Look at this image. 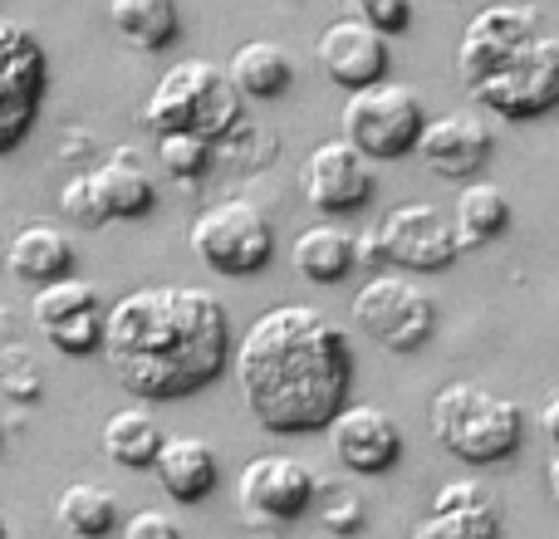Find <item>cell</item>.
I'll list each match as a JSON object with an SVG mask.
<instances>
[{
    "mask_svg": "<svg viewBox=\"0 0 559 539\" xmlns=\"http://www.w3.org/2000/svg\"><path fill=\"white\" fill-rule=\"evenodd\" d=\"M5 270L25 285H49V279H64L74 270V241H69L59 226L35 221L25 231H15V241L5 245Z\"/></svg>",
    "mask_w": 559,
    "mask_h": 539,
    "instance_id": "44dd1931",
    "label": "cell"
},
{
    "mask_svg": "<svg viewBox=\"0 0 559 539\" xmlns=\"http://www.w3.org/2000/svg\"><path fill=\"white\" fill-rule=\"evenodd\" d=\"M348 314H354V324L364 328L373 344H383L388 354H397V358L427 348L437 334V299L427 295L417 279L388 275V270L364 279V289L354 295Z\"/></svg>",
    "mask_w": 559,
    "mask_h": 539,
    "instance_id": "5b68a950",
    "label": "cell"
},
{
    "mask_svg": "<svg viewBox=\"0 0 559 539\" xmlns=\"http://www.w3.org/2000/svg\"><path fill=\"white\" fill-rule=\"evenodd\" d=\"M432 436L466 466H501L525 446V412L481 383H447L432 397Z\"/></svg>",
    "mask_w": 559,
    "mask_h": 539,
    "instance_id": "277c9868",
    "label": "cell"
},
{
    "mask_svg": "<svg viewBox=\"0 0 559 539\" xmlns=\"http://www.w3.org/2000/svg\"><path fill=\"white\" fill-rule=\"evenodd\" d=\"M535 35H540V15L525 5H491L481 15H472V25L462 29V45H456V74H462V84L476 88L481 79H491Z\"/></svg>",
    "mask_w": 559,
    "mask_h": 539,
    "instance_id": "5bb4252c",
    "label": "cell"
},
{
    "mask_svg": "<svg viewBox=\"0 0 559 539\" xmlns=\"http://www.w3.org/2000/svg\"><path fill=\"white\" fill-rule=\"evenodd\" d=\"M427 108L407 84H368L348 94L344 104V137L368 163H393L407 157L423 137Z\"/></svg>",
    "mask_w": 559,
    "mask_h": 539,
    "instance_id": "52a82bcc",
    "label": "cell"
},
{
    "mask_svg": "<svg viewBox=\"0 0 559 539\" xmlns=\"http://www.w3.org/2000/svg\"><path fill=\"white\" fill-rule=\"evenodd\" d=\"M289 261H295L299 279H309V285H338L354 270V236L334 221H319L309 231H299Z\"/></svg>",
    "mask_w": 559,
    "mask_h": 539,
    "instance_id": "d4e9b609",
    "label": "cell"
},
{
    "mask_svg": "<svg viewBox=\"0 0 559 539\" xmlns=\"http://www.w3.org/2000/svg\"><path fill=\"white\" fill-rule=\"evenodd\" d=\"M299 192L314 212L324 216H348L378 192V172L348 137H329L299 167Z\"/></svg>",
    "mask_w": 559,
    "mask_h": 539,
    "instance_id": "7c38bea8",
    "label": "cell"
},
{
    "mask_svg": "<svg viewBox=\"0 0 559 539\" xmlns=\"http://www.w3.org/2000/svg\"><path fill=\"white\" fill-rule=\"evenodd\" d=\"M88 182L108 221H138L157 206V182L138 147H114L98 167H88Z\"/></svg>",
    "mask_w": 559,
    "mask_h": 539,
    "instance_id": "d6986e66",
    "label": "cell"
},
{
    "mask_svg": "<svg viewBox=\"0 0 559 539\" xmlns=\"http://www.w3.org/2000/svg\"><path fill=\"white\" fill-rule=\"evenodd\" d=\"M226 74H231V84L241 88V98L271 104V98H285L289 84H295V59H289L275 39H251V45H241L231 55Z\"/></svg>",
    "mask_w": 559,
    "mask_h": 539,
    "instance_id": "603a6c76",
    "label": "cell"
},
{
    "mask_svg": "<svg viewBox=\"0 0 559 539\" xmlns=\"http://www.w3.org/2000/svg\"><path fill=\"white\" fill-rule=\"evenodd\" d=\"M251 417L275 436L329 432L354 393V344L314 304H275L231 354Z\"/></svg>",
    "mask_w": 559,
    "mask_h": 539,
    "instance_id": "6da1fadb",
    "label": "cell"
},
{
    "mask_svg": "<svg viewBox=\"0 0 559 539\" xmlns=\"http://www.w3.org/2000/svg\"><path fill=\"white\" fill-rule=\"evenodd\" d=\"M143 123L153 133H197L226 143L246 123V98L222 64L212 59H182L153 84L143 104Z\"/></svg>",
    "mask_w": 559,
    "mask_h": 539,
    "instance_id": "3957f363",
    "label": "cell"
},
{
    "mask_svg": "<svg viewBox=\"0 0 559 539\" xmlns=\"http://www.w3.org/2000/svg\"><path fill=\"white\" fill-rule=\"evenodd\" d=\"M540 432L545 436H550V446H555V452H559V393L550 397V403H545L540 407Z\"/></svg>",
    "mask_w": 559,
    "mask_h": 539,
    "instance_id": "e575fe53",
    "label": "cell"
},
{
    "mask_svg": "<svg viewBox=\"0 0 559 539\" xmlns=\"http://www.w3.org/2000/svg\"><path fill=\"white\" fill-rule=\"evenodd\" d=\"M49 88V55L39 35L0 15V157L29 137Z\"/></svg>",
    "mask_w": 559,
    "mask_h": 539,
    "instance_id": "ba28073f",
    "label": "cell"
},
{
    "mask_svg": "<svg viewBox=\"0 0 559 539\" xmlns=\"http://www.w3.org/2000/svg\"><path fill=\"white\" fill-rule=\"evenodd\" d=\"M319 525H324L329 535H364V525H368V505L358 501L354 491H329L324 495V505H319Z\"/></svg>",
    "mask_w": 559,
    "mask_h": 539,
    "instance_id": "f546056e",
    "label": "cell"
},
{
    "mask_svg": "<svg viewBox=\"0 0 559 539\" xmlns=\"http://www.w3.org/2000/svg\"><path fill=\"white\" fill-rule=\"evenodd\" d=\"M314 59L329 74V84H338L344 94H358V88H368V84H383L388 64H393V55H388V35L368 29L364 20H354V15L334 20V25L319 35Z\"/></svg>",
    "mask_w": 559,
    "mask_h": 539,
    "instance_id": "e0dca14e",
    "label": "cell"
},
{
    "mask_svg": "<svg viewBox=\"0 0 559 539\" xmlns=\"http://www.w3.org/2000/svg\"><path fill=\"white\" fill-rule=\"evenodd\" d=\"M157 163L167 167V177L177 182H197V177L212 172L216 163V143L197 133H157Z\"/></svg>",
    "mask_w": 559,
    "mask_h": 539,
    "instance_id": "83f0119b",
    "label": "cell"
},
{
    "mask_svg": "<svg viewBox=\"0 0 559 539\" xmlns=\"http://www.w3.org/2000/svg\"><path fill=\"white\" fill-rule=\"evenodd\" d=\"M378 236H383L388 265L407 270V275H437V270L456 265V255H462L452 216L427 202L393 206V212L383 216V226H378Z\"/></svg>",
    "mask_w": 559,
    "mask_h": 539,
    "instance_id": "4fadbf2b",
    "label": "cell"
},
{
    "mask_svg": "<svg viewBox=\"0 0 559 539\" xmlns=\"http://www.w3.org/2000/svg\"><path fill=\"white\" fill-rule=\"evenodd\" d=\"M354 265H388V251H383V236H378V226H368L364 236H354Z\"/></svg>",
    "mask_w": 559,
    "mask_h": 539,
    "instance_id": "836d02e7",
    "label": "cell"
},
{
    "mask_svg": "<svg viewBox=\"0 0 559 539\" xmlns=\"http://www.w3.org/2000/svg\"><path fill=\"white\" fill-rule=\"evenodd\" d=\"M329 442L338 466H348L354 476H388L403 462V427L373 403H348L329 422Z\"/></svg>",
    "mask_w": 559,
    "mask_h": 539,
    "instance_id": "2e32d148",
    "label": "cell"
},
{
    "mask_svg": "<svg viewBox=\"0 0 559 539\" xmlns=\"http://www.w3.org/2000/svg\"><path fill=\"white\" fill-rule=\"evenodd\" d=\"M413 539H501V505L491 486L452 481L432 495V511L413 525Z\"/></svg>",
    "mask_w": 559,
    "mask_h": 539,
    "instance_id": "ac0fdd59",
    "label": "cell"
},
{
    "mask_svg": "<svg viewBox=\"0 0 559 539\" xmlns=\"http://www.w3.org/2000/svg\"><path fill=\"white\" fill-rule=\"evenodd\" d=\"M476 104H486V113L496 118H515L531 123L559 108V39L555 35H535L511 64H501L491 79L472 88Z\"/></svg>",
    "mask_w": 559,
    "mask_h": 539,
    "instance_id": "9c48e42d",
    "label": "cell"
},
{
    "mask_svg": "<svg viewBox=\"0 0 559 539\" xmlns=\"http://www.w3.org/2000/svg\"><path fill=\"white\" fill-rule=\"evenodd\" d=\"M59 212L69 216L74 226H104V206H98L94 196V182H88V172H74L64 187H59Z\"/></svg>",
    "mask_w": 559,
    "mask_h": 539,
    "instance_id": "1f68e13d",
    "label": "cell"
},
{
    "mask_svg": "<svg viewBox=\"0 0 559 539\" xmlns=\"http://www.w3.org/2000/svg\"><path fill=\"white\" fill-rule=\"evenodd\" d=\"M246 530H251V539H280L285 525H275V520H246Z\"/></svg>",
    "mask_w": 559,
    "mask_h": 539,
    "instance_id": "d590c367",
    "label": "cell"
},
{
    "mask_svg": "<svg viewBox=\"0 0 559 539\" xmlns=\"http://www.w3.org/2000/svg\"><path fill=\"white\" fill-rule=\"evenodd\" d=\"M319 501V481L305 462L295 456H255L246 462L241 481H236V505L241 520H275L295 525L299 515H309V505Z\"/></svg>",
    "mask_w": 559,
    "mask_h": 539,
    "instance_id": "8fae6325",
    "label": "cell"
},
{
    "mask_svg": "<svg viewBox=\"0 0 559 539\" xmlns=\"http://www.w3.org/2000/svg\"><path fill=\"white\" fill-rule=\"evenodd\" d=\"M55 520L64 525L74 539H108L123 520V505L108 486H94V481H74L59 491L55 501Z\"/></svg>",
    "mask_w": 559,
    "mask_h": 539,
    "instance_id": "484cf974",
    "label": "cell"
},
{
    "mask_svg": "<svg viewBox=\"0 0 559 539\" xmlns=\"http://www.w3.org/2000/svg\"><path fill=\"white\" fill-rule=\"evenodd\" d=\"M348 10L378 35H403L413 25V0H348Z\"/></svg>",
    "mask_w": 559,
    "mask_h": 539,
    "instance_id": "4dcf8cb0",
    "label": "cell"
},
{
    "mask_svg": "<svg viewBox=\"0 0 559 539\" xmlns=\"http://www.w3.org/2000/svg\"><path fill=\"white\" fill-rule=\"evenodd\" d=\"M0 393L15 397V403H39L45 378H39V363L29 358V348L10 344L5 354H0Z\"/></svg>",
    "mask_w": 559,
    "mask_h": 539,
    "instance_id": "f1b7e54d",
    "label": "cell"
},
{
    "mask_svg": "<svg viewBox=\"0 0 559 539\" xmlns=\"http://www.w3.org/2000/svg\"><path fill=\"white\" fill-rule=\"evenodd\" d=\"M452 231H456V241H462V251L501 241V236L511 231V196H506L496 182L472 177L452 202Z\"/></svg>",
    "mask_w": 559,
    "mask_h": 539,
    "instance_id": "7402d4cb",
    "label": "cell"
},
{
    "mask_svg": "<svg viewBox=\"0 0 559 539\" xmlns=\"http://www.w3.org/2000/svg\"><path fill=\"white\" fill-rule=\"evenodd\" d=\"M545 486H550V501L559 505V452H550V462H545Z\"/></svg>",
    "mask_w": 559,
    "mask_h": 539,
    "instance_id": "8d00e7d4",
    "label": "cell"
},
{
    "mask_svg": "<svg viewBox=\"0 0 559 539\" xmlns=\"http://www.w3.org/2000/svg\"><path fill=\"white\" fill-rule=\"evenodd\" d=\"M123 539H182V525L167 511H138V515H128Z\"/></svg>",
    "mask_w": 559,
    "mask_h": 539,
    "instance_id": "d6a6232c",
    "label": "cell"
},
{
    "mask_svg": "<svg viewBox=\"0 0 559 539\" xmlns=\"http://www.w3.org/2000/svg\"><path fill=\"white\" fill-rule=\"evenodd\" d=\"M147 471L157 476V486H163L177 505L206 501V495L216 491V481H222V462H216V452L202 436H163V446H157Z\"/></svg>",
    "mask_w": 559,
    "mask_h": 539,
    "instance_id": "ffe728a7",
    "label": "cell"
},
{
    "mask_svg": "<svg viewBox=\"0 0 559 539\" xmlns=\"http://www.w3.org/2000/svg\"><path fill=\"white\" fill-rule=\"evenodd\" d=\"M192 251L212 275H226V279L261 275L275 255L271 216H265L255 202H241V196L212 202L192 221Z\"/></svg>",
    "mask_w": 559,
    "mask_h": 539,
    "instance_id": "8992f818",
    "label": "cell"
},
{
    "mask_svg": "<svg viewBox=\"0 0 559 539\" xmlns=\"http://www.w3.org/2000/svg\"><path fill=\"white\" fill-rule=\"evenodd\" d=\"M0 442H5V422H0Z\"/></svg>",
    "mask_w": 559,
    "mask_h": 539,
    "instance_id": "f35d334b",
    "label": "cell"
},
{
    "mask_svg": "<svg viewBox=\"0 0 559 539\" xmlns=\"http://www.w3.org/2000/svg\"><path fill=\"white\" fill-rule=\"evenodd\" d=\"M491 147H496V137H491V128H486V118H476L472 108H452V113L427 118L413 153L423 157V167L432 177H447V182H472V177L486 172Z\"/></svg>",
    "mask_w": 559,
    "mask_h": 539,
    "instance_id": "9a60e30c",
    "label": "cell"
},
{
    "mask_svg": "<svg viewBox=\"0 0 559 539\" xmlns=\"http://www.w3.org/2000/svg\"><path fill=\"white\" fill-rule=\"evenodd\" d=\"M163 427L153 422V412H143V407H123V412H114L104 422V452L108 462L128 466V471H147L157 456V446H163Z\"/></svg>",
    "mask_w": 559,
    "mask_h": 539,
    "instance_id": "4316f807",
    "label": "cell"
},
{
    "mask_svg": "<svg viewBox=\"0 0 559 539\" xmlns=\"http://www.w3.org/2000/svg\"><path fill=\"white\" fill-rule=\"evenodd\" d=\"M231 319L212 289L143 285L108 309L104 363L143 403H182L231 368Z\"/></svg>",
    "mask_w": 559,
    "mask_h": 539,
    "instance_id": "7a4b0ae2",
    "label": "cell"
},
{
    "mask_svg": "<svg viewBox=\"0 0 559 539\" xmlns=\"http://www.w3.org/2000/svg\"><path fill=\"white\" fill-rule=\"evenodd\" d=\"M108 20L128 45L147 49V55L177 45V35H182V5L177 0H108Z\"/></svg>",
    "mask_w": 559,
    "mask_h": 539,
    "instance_id": "cb8c5ba5",
    "label": "cell"
},
{
    "mask_svg": "<svg viewBox=\"0 0 559 539\" xmlns=\"http://www.w3.org/2000/svg\"><path fill=\"white\" fill-rule=\"evenodd\" d=\"M35 324L45 344L64 358H94L104 354V324L108 309L88 279H49L35 289Z\"/></svg>",
    "mask_w": 559,
    "mask_h": 539,
    "instance_id": "30bf717a",
    "label": "cell"
},
{
    "mask_svg": "<svg viewBox=\"0 0 559 539\" xmlns=\"http://www.w3.org/2000/svg\"><path fill=\"white\" fill-rule=\"evenodd\" d=\"M0 539H10V525L5 520H0Z\"/></svg>",
    "mask_w": 559,
    "mask_h": 539,
    "instance_id": "74e56055",
    "label": "cell"
}]
</instances>
